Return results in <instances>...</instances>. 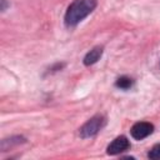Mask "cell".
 <instances>
[{"label":"cell","mask_w":160,"mask_h":160,"mask_svg":"<svg viewBox=\"0 0 160 160\" xmlns=\"http://www.w3.org/2000/svg\"><path fill=\"white\" fill-rule=\"evenodd\" d=\"M96 4V0H74L65 12V25L68 28L76 26L81 20L94 11Z\"/></svg>","instance_id":"cell-1"},{"label":"cell","mask_w":160,"mask_h":160,"mask_svg":"<svg viewBox=\"0 0 160 160\" xmlns=\"http://www.w3.org/2000/svg\"><path fill=\"white\" fill-rule=\"evenodd\" d=\"M106 124V118L102 115H95L89 119L81 128H80V136L81 138H91L96 135Z\"/></svg>","instance_id":"cell-2"},{"label":"cell","mask_w":160,"mask_h":160,"mask_svg":"<svg viewBox=\"0 0 160 160\" xmlns=\"http://www.w3.org/2000/svg\"><path fill=\"white\" fill-rule=\"evenodd\" d=\"M152 131H154V125L148 121H139L134 124L132 128L130 129L131 136L136 140H142L148 138L150 134H152Z\"/></svg>","instance_id":"cell-3"},{"label":"cell","mask_w":160,"mask_h":160,"mask_svg":"<svg viewBox=\"0 0 160 160\" xmlns=\"http://www.w3.org/2000/svg\"><path fill=\"white\" fill-rule=\"evenodd\" d=\"M130 148V141L128 140L126 136L120 135L118 138H115L109 145H108V154L109 155H118L122 151H126Z\"/></svg>","instance_id":"cell-4"},{"label":"cell","mask_w":160,"mask_h":160,"mask_svg":"<svg viewBox=\"0 0 160 160\" xmlns=\"http://www.w3.org/2000/svg\"><path fill=\"white\" fill-rule=\"evenodd\" d=\"M101 55H102V46H95L94 49H91V50L85 55V58H84V64H85L86 66L92 65V64H95V62L101 58Z\"/></svg>","instance_id":"cell-5"},{"label":"cell","mask_w":160,"mask_h":160,"mask_svg":"<svg viewBox=\"0 0 160 160\" xmlns=\"http://www.w3.org/2000/svg\"><path fill=\"white\" fill-rule=\"evenodd\" d=\"M115 85H116L118 88L122 89V90H126V89H130V88H131L132 80H131L130 78H128V76H120V78L116 80Z\"/></svg>","instance_id":"cell-6"},{"label":"cell","mask_w":160,"mask_h":160,"mask_svg":"<svg viewBox=\"0 0 160 160\" xmlns=\"http://www.w3.org/2000/svg\"><path fill=\"white\" fill-rule=\"evenodd\" d=\"M149 159L151 160H160V144H156L148 154Z\"/></svg>","instance_id":"cell-7"}]
</instances>
